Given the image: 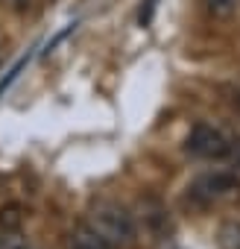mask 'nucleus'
<instances>
[{"label": "nucleus", "mask_w": 240, "mask_h": 249, "mask_svg": "<svg viewBox=\"0 0 240 249\" xmlns=\"http://www.w3.org/2000/svg\"><path fill=\"white\" fill-rule=\"evenodd\" d=\"M185 153L196 161H225L234 156V144L220 126L196 123L185 138Z\"/></svg>", "instance_id": "7ed1b4c3"}, {"label": "nucleus", "mask_w": 240, "mask_h": 249, "mask_svg": "<svg viewBox=\"0 0 240 249\" xmlns=\"http://www.w3.org/2000/svg\"><path fill=\"white\" fill-rule=\"evenodd\" d=\"M188 196L199 208H211V205H220V202H234V199H240V179L234 173H225V170L202 173L188 185Z\"/></svg>", "instance_id": "f03ea898"}, {"label": "nucleus", "mask_w": 240, "mask_h": 249, "mask_svg": "<svg viewBox=\"0 0 240 249\" xmlns=\"http://www.w3.org/2000/svg\"><path fill=\"white\" fill-rule=\"evenodd\" d=\"M68 249H117L111 240H105L88 220H82L73 231H70V237H68Z\"/></svg>", "instance_id": "20e7f679"}, {"label": "nucleus", "mask_w": 240, "mask_h": 249, "mask_svg": "<svg viewBox=\"0 0 240 249\" xmlns=\"http://www.w3.org/2000/svg\"><path fill=\"white\" fill-rule=\"evenodd\" d=\"M217 249H240V220H223L217 226Z\"/></svg>", "instance_id": "39448f33"}, {"label": "nucleus", "mask_w": 240, "mask_h": 249, "mask_svg": "<svg viewBox=\"0 0 240 249\" xmlns=\"http://www.w3.org/2000/svg\"><path fill=\"white\" fill-rule=\"evenodd\" d=\"M105 240H111L117 249L120 246H129L135 240V217L129 214L126 205H120L114 199H100L91 205L88 217H85Z\"/></svg>", "instance_id": "f257e3e1"}, {"label": "nucleus", "mask_w": 240, "mask_h": 249, "mask_svg": "<svg viewBox=\"0 0 240 249\" xmlns=\"http://www.w3.org/2000/svg\"><path fill=\"white\" fill-rule=\"evenodd\" d=\"M21 223H24L21 205L9 202V205L0 208V231H3V234H18L21 231Z\"/></svg>", "instance_id": "423d86ee"}, {"label": "nucleus", "mask_w": 240, "mask_h": 249, "mask_svg": "<svg viewBox=\"0 0 240 249\" xmlns=\"http://www.w3.org/2000/svg\"><path fill=\"white\" fill-rule=\"evenodd\" d=\"M202 3H205V12H208L211 18L225 21V18H231V15L237 12L240 0H202Z\"/></svg>", "instance_id": "0eeeda50"}]
</instances>
